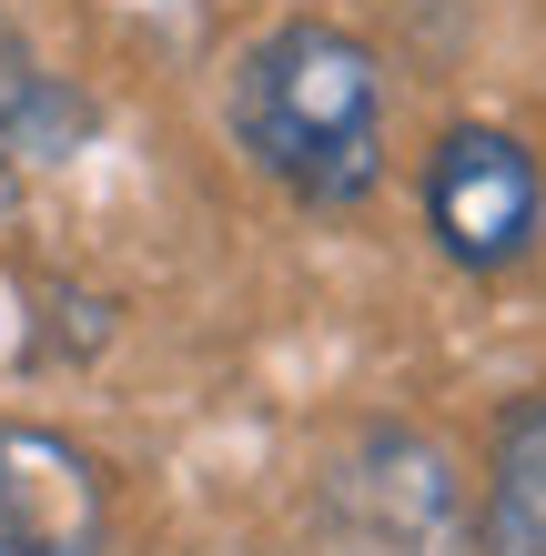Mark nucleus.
Segmentation results:
<instances>
[{"mask_svg":"<svg viewBox=\"0 0 546 556\" xmlns=\"http://www.w3.org/2000/svg\"><path fill=\"white\" fill-rule=\"evenodd\" d=\"M233 132L294 203H365L384 182V81L334 21H283L233 72Z\"/></svg>","mask_w":546,"mask_h":556,"instance_id":"nucleus-1","label":"nucleus"},{"mask_svg":"<svg viewBox=\"0 0 546 556\" xmlns=\"http://www.w3.org/2000/svg\"><path fill=\"white\" fill-rule=\"evenodd\" d=\"M314 556H475V516L456 485V455L415 425H365L314 476L304 516Z\"/></svg>","mask_w":546,"mask_h":556,"instance_id":"nucleus-2","label":"nucleus"},{"mask_svg":"<svg viewBox=\"0 0 546 556\" xmlns=\"http://www.w3.org/2000/svg\"><path fill=\"white\" fill-rule=\"evenodd\" d=\"M536 213H546V182H536V152L517 132L466 122V132L435 142V162H426V223H435V243L456 253V264H475V274L517 264V253L536 243Z\"/></svg>","mask_w":546,"mask_h":556,"instance_id":"nucleus-3","label":"nucleus"},{"mask_svg":"<svg viewBox=\"0 0 546 556\" xmlns=\"http://www.w3.org/2000/svg\"><path fill=\"white\" fill-rule=\"evenodd\" d=\"M112 485L51 425H0V556H102Z\"/></svg>","mask_w":546,"mask_h":556,"instance_id":"nucleus-4","label":"nucleus"},{"mask_svg":"<svg viewBox=\"0 0 546 556\" xmlns=\"http://www.w3.org/2000/svg\"><path fill=\"white\" fill-rule=\"evenodd\" d=\"M475 556H546V395H517L486 445V506Z\"/></svg>","mask_w":546,"mask_h":556,"instance_id":"nucleus-5","label":"nucleus"},{"mask_svg":"<svg viewBox=\"0 0 546 556\" xmlns=\"http://www.w3.org/2000/svg\"><path fill=\"white\" fill-rule=\"evenodd\" d=\"M81 132H91L81 91L61 81V72H41V61H30V41L0 21V152H21V162H61Z\"/></svg>","mask_w":546,"mask_h":556,"instance_id":"nucleus-6","label":"nucleus"}]
</instances>
